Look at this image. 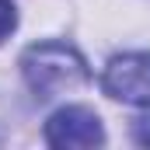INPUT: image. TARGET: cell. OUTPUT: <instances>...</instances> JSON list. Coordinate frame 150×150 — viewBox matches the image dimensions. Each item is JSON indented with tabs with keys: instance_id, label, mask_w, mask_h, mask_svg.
<instances>
[{
	"instance_id": "cell-1",
	"label": "cell",
	"mask_w": 150,
	"mask_h": 150,
	"mask_svg": "<svg viewBox=\"0 0 150 150\" xmlns=\"http://www.w3.org/2000/svg\"><path fill=\"white\" fill-rule=\"evenodd\" d=\"M21 77L38 101H49L84 87L91 80V70H87V59L70 42L45 38V42H32L21 52Z\"/></svg>"
},
{
	"instance_id": "cell-2",
	"label": "cell",
	"mask_w": 150,
	"mask_h": 150,
	"mask_svg": "<svg viewBox=\"0 0 150 150\" xmlns=\"http://www.w3.org/2000/svg\"><path fill=\"white\" fill-rule=\"evenodd\" d=\"M101 91L126 105H150V52H122L108 59L101 74Z\"/></svg>"
},
{
	"instance_id": "cell-3",
	"label": "cell",
	"mask_w": 150,
	"mask_h": 150,
	"mask_svg": "<svg viewBox=\"0 0 150 150\" xmlns=\"http://www.w3.org/2000/svg\"><path fill=\"white\" fill-rule=\"evenodd\" d=\"M45 143L59 150H74V147H101L105 143V126L98 112L84 108V105H63L59 112L49 115L45 129H42Z\"/></svg>"
},
{
	"instance_id": "cell-4",
	"label": "cell",
	"mask_w": 150,
	"mask_h": 150,
	"mask_svg": "<svg viewBox=\"0 0 150 150\" xmlns=\"http://www.w3.org/2000/svg\"><path fill=\"white\" fill-rule=\"evenodd\" d=\"M18 28V7L11 0H0V42L11 38V32Z\"/></svg>"
},
{
	"instance_id": "cell-5",
	"label": "cell",
	"mask_w": 150,
	"mask_h": 150,
	"mask_svg": "<svg viewBox=\"0 0 150 150\" xmlns=\"http://www.w3.org/2000/svg\"><path fill=\"white\" fill-rule=\"evenodd\" d=\"M133 140L140 147H150V115H143V119L133 122Z\"/></svg>"
},
{
	"instance_id": "cell-6",
	"label": "cell",
	"mask_w": 150,
	"mask_h": 150,
	"mask_svg": "<svg viewBox=\"0 0 150 150\" xmlns=\"http://www.w3.org/2000/svg\"><path fill=\"white\" fill-rule=\"evenodd\" d=\"M7 140V112H4V105H0V143Z\"/></svg>"
}]
</instances>
